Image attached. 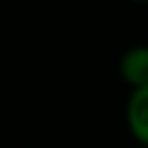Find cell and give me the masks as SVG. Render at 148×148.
Listing matches in <instances>:
<instances>
[{"label": "cell", "mask_w": 148, "mask_h": 148, "mask_svg": "<svg viewBox=\"0 0 148 148\" xmlns=\"http://www.w3.org/2000/svg\"><path fill=\"white\" fill-rule=\"evenodd\" d=\"M133 3H148V0H133Z\"/></svg>", "instance_id": "3"}, {"label": "cell", "mask_w": 148, "mask_h": 148, "mask_svg": "<svg viewBox=\"0 0 148 148\" xmlns=\"http://www.w3.org/2000/svg\"><path fill=\"white\" fill-rule=\"evenodd\" d=\"M126 123L131 136L143 148H148V86L131 91L126 104Z\"/></svg>", "instance_id": "2"}, {"label": "cell", "mask_w": 148, "mask_h": 148, "mask_svg": "<svg viewBox=\"0 0 148 148\" xmlns=\"http://www.w3.org/2000/svg\"><path fill=\"white\" fill-rule=\"evenodd\" d=\"M119 74L131 86V91L148 86V45H138L123 52L119 59Z\"/></svg>", "instance_id": "1"}]
</instances>
